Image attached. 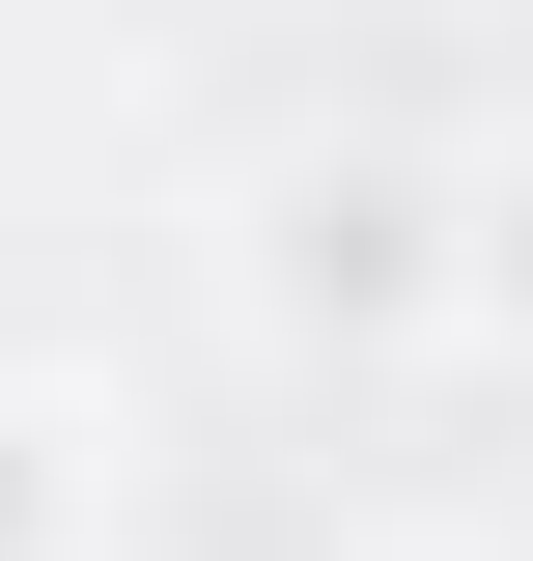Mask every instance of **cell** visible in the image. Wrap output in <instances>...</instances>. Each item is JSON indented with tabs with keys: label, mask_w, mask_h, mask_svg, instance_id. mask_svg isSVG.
Here are the masks:
<instances>
[{
	"label": "cell",
	"mask_w": 533,
	"mask_h": 561,
	"mask_svg": "<svg viewBox=\"0 0 533 561\" xmlns=\"http://www.w3.org/2000/svg\"><path fill=\"white\" fill-rule=\"evenodd\" d=\"M225 280H253V337H309V365L477 337V169H450V140H281Z\"/></svg>",
	"instance_id": "6da1fadb"
},
{
	"label": "cell",
	"mask_w": 533,
	"mask_h": 561,
	"mask_svg": "<svg viewBox=\"0 0 533 561\" xmlns=\"http://www.w3.org/2000/svg\"><path fill=\"white\" fill-rule=\"evenodd\" d=\"M84 534H113V449L57 393H0V561H84Z\"/></svg>",
	"instance_id": "7a4b0ae2"
},
{
	"label": "cell",
	"mask_w": 533,
	"mask_h": 561,
	"mask_svg": "<svg viewBox=\"0 0 533 561\" xmlns=\"http://www.w3.org/2000/svg\"><path fill=\"white\" fill-rule=\"evenodd\" d=\"M477 337H533V140L477 169Z\"/></svg>",
	"instance_id": "3957f363"
}]
</instances>
